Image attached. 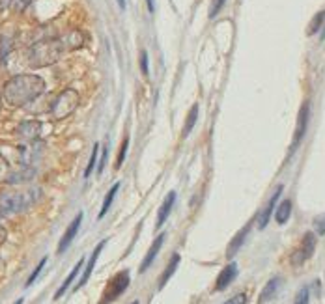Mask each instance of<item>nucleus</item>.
Listing matches in <instances>:
<instances>
[{
  "mask_svg": "<svg viewBox=\"0 0 325 304\" xmlns=\"http://www.w3.org/2000/svg\"><path fill=\"white\" fill-rule=\"evenodd\" d=\"M45 91V80L37 75H15L4 84V99L10 107H25Z\"/></svg>",
  "mask_w": 325,
  "mask_h": 304,
  "instance_id": "1",
  "label": "nucleus"
},
{
  "mask_svg": "<svg viewBox=\"0 0 325 304\" xmlns=\"http://www.w3.org/2000/svg\"><path fill=\"white\" fill-rule=\"evenodd\" d=\"M64 53H68V49H66V43L62 37H45V39H39L32 45L26 58H28V66L39 69V67L56 64Z\"/></svg>",
  "mask_w": 325,
  "mask_h": 304,
  "instance_id": "2",
  "label": "nucleus"
},
{
  "mask_svg": "<svg viewBox=\"0 0 325 304\" xmlns=\"http://www.w3.org/2000/svg\"><path fill=\"white\" fill-rule=\"evenodd\" d=\"M41 196L39 189H25V190H2L0 192V215H15L26 211L34 206Z\"/></svg>",
  "mask_w": 325,
  "mask_h": 304,
  "instance_id": "3",
  "label": "nucleus"
},
{
  "mask_svg": "<svg viewBox=\"0 0 325 304\" xmlns=\"http://www.w3.org/2000/svg\"><path fill=\"white\" fill-rule=\"evenodd\" d=\"M79 91L73 90V88H66L64 91L58 93V97L55 99V103L51 107V114L55 120H64V118H68L71 116L77 110L79 107Z\"/></svg>",
  "mask_w": 325,
  "mask_h": 304,
  "instance_id": "4",
  "label": "nucleus"
},
{
  "mask_svg": "<svg viewBox=\"0 0 325 304\" xmlns=\"http://www.w3.org/2000/svg\"><path fill=\"white\" fill-rule=\"evenodd\" d=\"M129 282H131L129 271H120L118 274H114V276L107 282L99 304H111V302H114L116 298H120L123 293H125V289L129 287Z\"/></svg>",
  "mask_w": 325,
  "mask_h": 304,
  "instance_id": "5",
  "label": "nucleus"
},
{
  "mask_svg": "<svg viewBox=\"0 0 325 304\" xmlns=\"http://www.w3.org/2000/svg\"><path fill=\"white\" fill-rule=\"evenodd\" d=\"M308 116H310V103L305 101L299 110V116H297V123H295V133H294V140H292V151H295V149L299 147L301 140L305 138L307 125H308Z\"/></svg>",
  "mask_w": 325,
  "mask_h": 304,
  "instance_id": "6",
  "label": "nucleus"
},
{
  "mask_svg": "<svg viewBox=\"0 0 325 304\" xmlns=\"http://www.w3.org/2000/svg\"><path fill=\"white\" fill-rule=\"evenodd\" d=\"M314 250H316V235H314L312 231H307V233H305V237H303L301 246L297 248V252L292 256L294 265H303L307 260H310L312 254H314Z\"/></svg>",
  "mask_w": 325,
  "mask_h": 304,
  "instance_id": "7",
  "label": "nucleus"
},
{
  "mask_svg": "<svg viewBox=\"0 0 325 304\" xmlns=\"http://www.w3.org/2000/svg\"><path fill=\"white\" fill-rule=\"evenodd\" d=\"M41 133V123L36 122V120H28V122H21L15 129V134L19 138L23 140L25 144H30V142H36L37 136Z\"/></svg>",
  "mask_w": 325,
  "mask_h": 304,
  "instance_id": "8",
  "label": "nucleus"
},
{
  "mask_svg": "<svg viewBox=\"0 0 325 304\" xmlns=\"http://www.w3.org/2000/svg\"><path fill=\"white\" fill-rule=\"evenodd\" d=\"M82 217H84L82 213L77 215V217L73 219V222L68 226V230L64 231V235H62L60 243H58V254H64V252L69 248V244L73 243L75 235L79 233V228H80V224H82Z\"/></svg>",
  "mask_w": 325,
  "mask_h": 304,
  "instance_id": "9",
  "label": "nucleus"
},
{
  "mask_svg": "<svg viewBox=\"0 0 325 304\" xmlns=\"http://www.w3.org/2000/svg\"><path fill=\"white\" fill-rule=\"evenodd\" d=\"M283 189H284L283 185H278V187H276V190L273 192V196L269 198V201H267V206L264 207V211H262L260 217H258V228H260V230H264L265 226L269 224L273 209L276 207V201H278V198H281V194H283Z\"/></svg>",
  "mask_w": 325,
  "mask_h": 304,
  "instance_id": "10",
  "label": "nucleus"
},
{
  "mask_svg": "<svg viewBox=\"0 0 325 304\" xmlns=\"http://www.w3.org/2000/svg\"><path fill=\"white\" fill-rule=\"evenodd\" d=\"M105 244H107V241L103 239V241L94 248L92 256H90V260H88V265H86V269H84V273H82V276H80L79 284L75 286V291H79L80 287H84L86 282L90 280V276H92V273H94V267H96V263H98V258H99V254H101V250L105 248Z\"/></svg>",
  "mask_w": 325,
  "mask_h": 304,
  "instance_id": "11",
  "label": "nucleus"
},
{
  "mask_svg": "<svg viewBox=\"0 0 325 304\" xmlns=\"http://www.w3.org/2000/svg\"><path fill=\"white\" fill-rule=\"evenodd\" d=\"M238 276V263H228L226 267L222 269L219 276H217V282H215V291H222V289H226L230 284H232L234 280Z\"/></svg>",
  "mask_w": 325,
  "mask_h": 304,
  "instance_id": "12",
  "label": "nucleus"
},
{
  "mask_svg": "<svg viewBox=\"0 0 325 304\" xmlns=\"http://www.w3.org/2000/svg\"><path fill=\"white\" fill-rule=\"evenodd\" d=\"M166 239V233H159L157 237L154 239V243H152V246H150V250H148V254L144 256V260H142V265H141V273H146L148 269L152 267V263H154V260L157 258V254H159L161 246H163V243H165Z\"/></svg>",
  "mask_w": 325,
  "mask_h": 304,
  "instance_id": "13",
  "label": "nucleus"
},
{
  "mask_svg": "<svg viewBox=\"0 0 325 304\" xmlns=\"http://www.w3.org/2000/svg\"><path fill=\"white\" fill-rule=\"evenodd\" d=\"M174 204H176V192H168V196H166L165 201H163V206L159 207V213H157V220H155V228H157V230L163 228V224L166 222L168 215L172 213Z\"/></svg>",
  "mask_w": 325,
  "mask_h": 304,
  "instance_id": "14",
  "label": "nucleus"
},
{
  "mask_svg": "<svg viewBox=\"0 0 325 304\" xmlns=\"http://www.w3.org/2000/svg\"><path fill=\"white\" fill-rule=\"evenodd\" d=\"M249 230H251V226L247 224L243 230H240L238 233H236V237L230 241V244H228L226 248V258H234V256L240 252V248L243 246V243H245L247 235H249Z\"/></svg>",
  "mask_w": 325,
  "mask_h": 304,
  "instance_id": "15",
  "label": "nucleus"
},
{
  "mask_svg": "<svg viewBox=\"0 0 325 304\" xmlns=\"http://www.w3.org/2000/svg\"><path fill=\"white\" fill-rule=\"evenodd\" d=\"M62 39L66 43V49L68 50H77L86 43V34L80 30H71L69 34L62 36Z\"/></svg>",
  "mask_w": 325,
  "mask_h": 304,
  "instance_id": "16",
  "label": "nucleus"
},
{
  "mask_svg": "<svg viewBox=\"0 0 325 304\" xmlns=\"http://www.w3.org/2000/svg\"><path fill=\"white\" fill-rule=\"evenodd\" d=\"M82 265H84V258H80L79 263H77V265H75V267H73V271H71V273L68 274V278L64 280V284H62V286L58 287V291L55 293V300H58V298H62V295H64V293L68 291L69 286L73 284V280L77 278V274L80 273V269H82Z\"/></svg>",
  "mask_w": 325,
  "mask_h": 304,
  "instance_id": "17",
  "label": "nucleus"
},
{
  "mask_svg": "<svg viewBox=\"0 0 325 304\" xmlns=\"http://www.w3.org/2000/svg\"><path fill=\"white\" fill-rule=\"evenodd\" d=\"M278 286H281V278H278V276L271 278L269 282H267V284L264 286L262 293H260V297H258V302L264 304V302H267V300H271V298L276 295V291H278Z\"/></svg>",
  "mask_w": 325,
  "mask_h": 304,
  "instance_id": "18",
  "label": "nucleus"
},
{
  "mask_svg": "<svg viewBox=\"0 0 325 304\" xmlns=\"http://www.w3.org/2000/svg\"><path fill=\"white\" fill-rule=\"evenodd\" d=\"M179 254H174L172 256V260H170V263H168V267L163 271V274H161V278H159V289H163V287L166 286V282L172 278V274L176 273V269H178V265H179Z\"/></svg>",
  "mask_w": 325,
  "mask_h": 304,
  "instance_id": "19",
  "label": "nucleus"
},
{
  "mask_svg": "<svg viewBox=\"0 0 325 304\" xmlns=\"http://www.w3.org/2000/svg\"><path fill=\"white\" fill-rule=\"evenodd\" d=\"M290 215H292V201L283 200V201H281V206L276 207V211H275L276 224H286V222H288V219H290Z\"/></svg>",
  "mask_w": 325,
  "mask_h": 304,
  "instance_id": "20",
  "label": "nucleus"
},
{
  "mask_svg": "<svg viewBox=\"0 0 325 304\" xmlns=\"http://www.w3.org/2000/svg\"><path fill=\"white\" fill-rule=\"evenodd\" d=\"M197 120H198V105H193L191 110H189V116H187V120H185V125H183V133H181L183 138H187V136L191 134V131L195 129Z\"/></svg>",
  "mask_w": 325,
  "mask_h": 304,
  "instance_id": "21",
  "label": "nucleus"
},
{
  "mask_svg": "<svg viewBox=\"0 0 325 304\" xmlns=\"http://www.w3.org/2000/svg\"><path fill=\"white\" fill-rule=\"evenodd\" d=\"M118 189H120V183H116V185H112L111 190L107 192V196H105V200H103V206H101V211H99V219H103L105 215H107V211H109V207L112 206V200H114V196H116Z\"/></svg>",
  "mask_w": 325,
  "mask_h": 304,
  "instance_id": "22",
  "label": "nucleus"
},
{
  "mask_svg": "<svg viewBox=\"0 0 325 304\" xmlns=\"http://www.w3.org/2000/svg\"><path fill=\"white\" fill-rule=\"evenodd\" d=\"M98 151H99V146L94 144V149H92V155H90V161H88V166H86V172H84V177H90L94 172V166L98 165Z\"/></svg>",
  "mask_w": 325,
  "mask_h": 304,
  "instance_id": "23",
  "label": "nucleus"
},
{
  "mask_svg": "<svg viewBox=\"0 0 325 304\" xmlns=\"http://www.w3.org/2000/svg\"><path fill=\"white\" fill-rule=\"evenodd\" d=\"M127 147H129V136H125L122 142V147H120V153H118V159H116V170H120L125 161V155H127Z\"/></svg>",
  "mask_w": 325,
  "mask_h": 304,
  "instance_id": "24",
  "label": "nucleus"
},
{
  "mask_svg": "<svg viewBox=\"0 0 325 304\" xmlns=\"http://www.w3.org/2000/svg\"><path fill=\"white\" fill-rule=\"evenodd\" d=\"M32 0H10V8H12V12L15 13H23L26 8L30 6Z\"/></svg>",
  "mask_w": 325,
  "mask_h": 304,
  "instance_id": "25",
  "label": "nucleus"
},
{
  "mask_svg": "<svg viewBox=\"0 0 325 304\" xmlns=\"http://www.w3.org/2000/svg\"><path fill=\"white\" fill-rule=\"evenodd\" d=\"M10 172H12V168H10V165H8V161L2 155H0V183H6L8 177H10Z\"/></svg>",
  "mask_w": 325,
  "mask_h": 304,
  "instance_id": "26",
  "label": "nucleus"
},
{
  "mask_svg": "<svg viewBox=\"0 0 325 304\" xmlns=\"http://www.w3.org/2000/svg\"><path fill=\"white\" fill-rule=\"evenodd\" d=\"M323 19H325V12L318 13V15L312 19V23H310V28H308V36H312V34H316V32H318L319 26L323 25Z\"/></svg>",
  "mask_w": 325,
  "mask_h": 304,
  "instance_id": "27",
  "label": "nucleus"
},
{
  "mask_svg": "<svg viewBox=\"0 0 325 304\" xmlns=\"http://www.w3.org/2000/svg\"><path fill=\"white\" fill-rule=\"evenodd\" d=\"M314 228H316V233H318V235H325V213L318 215V217L314 219Z\"/></svg>",
  "mask_w": 325,
  "mask_h": 304,
  "instance_id": "28",
  "label": "nucleus"
},
{
  "mask_svg": "<svg viewBox=\"0 0 325 304\" xmlns=\"http://www.w3.org/2000/svg\"><path fill=\"white\" fill-rule=\"evenodd\" d=\"M45 263H47V258H43L41 262L37 263V267L34 269V273L30 274V278H28V282H26V286H32V284L36 282V278H37V276H39V273H41V269L45 267Z\"/></svg>",
  "mask_w": 325,
  "mask_h": 304,
  "instance_id": "29",
  "label": "nucleus"
},
{
  "mask_svg": "<svg viewBox=\"0 0 325 304\" xmlns=\"http://www.w3.org/2000/svg\"><path fill=\"white\" fill-rule=\"evenodd\" d=\"M308 298H310V291H308V287H303V289L297 293L294 304H308Z\"/></svg>",
  "mask_w": 325,
  "mask_h": 304,
  "instance_id": "30",
  "label": "nucleus"
},
{
  "mask_svg": "<svg viewBox=\"0 0 325 304\" xmlns=\"http://www.w3.org/2000/svg\"><path fill=\"white\" fill-rule=\"evenodd\" d=\"M224 2H226V0H211V10H209V17L213 19L217 13L221 12V8L224 6Z\"/></svg>",
  "mask_w": 325,
  "mask_h": 304,
  "instance_id": "31",
  "label": "nucleus"
},
{
  "mask_svg": "<svg viewBox=\"0 0 325 304\" xmlns=\"http://www.w3.org/2000/svg\"><path fill=\"white\" fill-rule=\"evenodd\" d=\"M222 304H247V295L245 293H240V295L228 298L226 302H222Z\"/></svg>",
  "mask_w": 325,
  "mask_h": 304,
  "instance_id": "32",
  "label": "nucleus"
},
{
  "mask_svg": "<svg viewBox=\"0 0 325 304\" xmlns=\"http://www.w3.org/2000/svg\"><path fill=\"white\" fill-rule=\"evenodd\" d=\"M107 159H109V147H103V155H101V161H99L98 174H103V170H105V165H107Z\"/></svg>",
  "mask_w": 325,
  "mask_h": 304,
  "instance_id": "33",
  "label": "nucleus"
},
{
  "mask_svg": "<svg viewBox=\"0 0 325 304\" xmlns=\"http://www.w3.org/2000/svg\"><path fill=\"white\" fill-rule=\"evenodd\" d=\"M141 71L144 77H148V53L142 50L141 53Z\"/></svg>",
  "mask_w": 325,
  "mask_h": 304,
  "instance_id": "34",
  "label": "nucleus"
},
{
  "mask_svg": "<svg viewBox=\"0 0 325 304\" xmlns=\"http://www.w3.org/2000/svg\"><path fill=\"white\" fill-rule=\"evenodd\" d=\"M6 237H8V231H6V228H4V224L0 222V244L6 241Z\"/></svg>",
  "mask_w": 325,
  "mask_h": 304,
  "instance_id": "35",
  "label": "nucleus"
},
{
  "mask_svg": "<svg viewBox=\"0 0 325 304\" xmlns=\"http://www.w3.org/2000/svg\"><path fill=\"white\" fill-rule=\"evenodd\" d=\"M146 4H148V12H152V13H154V8H155L154 0H146Z\"/></svg>",
  "mask_w": 325,
  "mask_h": 304,
  "instance_id": "36",
  "label": "nucleus"
},
{
  "mask_svg": "<svg viewBox=\"0 0 325 304\" xmlns=\"http://www.w3.org/2000/svg\"><path fill=\"white\" fill-rule=\"evenodd\" d=\"M118 4H120V8H122V10H125V0H118Z\"/></svg>",
  "mask_w": 325,
  "mask_h": 304,
  "instance_id": "37",
  "label": "nucleus"
},
{
  "mask_svg": "<svg viewBox=\"0 0 325 304\" xmlns=\"http://www.w3.org/2000/svg\"><path fill=\"white\" fill-rule=\"evenodd\" d=\"M15 304H23V298H19V300H15Z\"/></svg>",
  "mask_w": 325,
  "mask_h": 304,
  "instance_id": "38",
  "label": "nucleus"
},
{
  "mask_svg": "<svg viewBox=\"0 0 325 304\" xmlns=\"http://www.w3.org/2000/svg\"><path fill=\"white\" fill-rule=\"evenodd\" d=\"M321 39H325V28H323V32H321Z\"/></svg>",
  "mask_w": 325,
  "mask_h": 304,
  "instance_id": "39",
  "label": "nucleus"
},
{
  "mask_svg": "<svg viewBox=\"0 0 325 304\" xmlns=\"http://www.w3.org/2000/svg\"><path fill=\"white\" fill-rule=\"evenodd\" d=\"M0 110H2V95H0Z\"/></svg>",
  "mask_w": 325,
  "mask_h": 304,
  "instance_id": "40",
  "label": "nucleus"
},
{
  "mask_svg": "<svg viewBox=\"0 0 325 304\" xmlns=\"http://www.w3.org/2000/svg\"><path fill=\"white\" fill-rule=\"evenodd\" d=\"M131 304H138V300H133V302H131Z\"/></svg>",
  "mask_w": 325,
  "mask_h": 304,
  "instance_id": "41",
  "label": "nucleus"
}]
</instances>
